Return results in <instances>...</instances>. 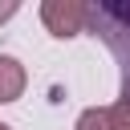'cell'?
Returning a JSON list of instances; mask_svg holds the SVG:
<instances>
[{"mask_svg":"<svg viewBox=\"0 0 130 130\" xmlns=\"http://www.w3.org/2000/svg\"><path fill=\"white\" fill-rule=\"evenodd\" d=\"M41 20L53 37H77L89 20H93V8L81 4V0H45L41 4Z\"/></svg>","mask_w":130,"mask_h":130,"instance_id":"cell-1","label":"cell"},{"mask_svg":"<svg viewBox=\"0 0 130 130\" xmlns=\"http://www.w3.org/2000/svg\"><path fill=\"white\" fill-rule=\"evenodd\" d=\"M24 85H28V73H24V65H20L12 53H0V106L16 102V98L24 93Z\"/></svg>","mask_w":130,"mask_h":130,"instance_id":"cell-2","label":"cell"},{"mask_svg":"<svg viewBox=\"0 0 130 130\" xmlns=\"http://www.w3.org/2000/svg\"><path fill=\"white\" fill-rule=\"evenodd\" d=\"M77 130H114L110 126V110L106 106H89L77 114Z\"/></svg>","mask_w":130,"mask_h":130,"instance_id":"cell-3","label":"cell"},{"mask_svg":"<svg viewBox=\"0 0 130 130\" xmlns=\"http://www.w3.org/2000/svg\"><path fill=\"white\" fill-rule=\"evenodd\" d=\"M110 110V126L114 130H130V98H118L114 106H106Z\"/></svg>","mask_w":130,"mask_h":130,"instance_id":"cell-4","label":"cell"},{"mask_svg":"<svg viewBox=\"0 0 130 130\" xmlns=\"http://www.w3.org/2000/svg\"><path fill=\"white\" fill-rule=\"evenodd\" d=\"M106 16H118V20H126V24H130V4H110V8H106Z\"/></svg>","mask_w":130,"mask_h":130,"instance_id":"cell-5","label":"cell"},{"mask_svg":"<svg viewBox=\"0 0 130 130\" xmlns=\"http://www.w3.org/2000/svg\"><path fill=\"white\" fill-rule=\"evenodd\" d=\"M12 12H16V4H0V20H8Z\"/></svg>","mask_w":130,"mask_h":130,"instance_id":"cell-6","label":"cell"},{"mask_svg":"<svg viewBox=\"0 0 130 130\" xmlns=\"http://www.w3.org/2000/svg\"><path fill=\"white\" fill-rule=\"evenodd\" d=\"M0 130H12V126H4V122H0Z\"/></svg>","mask_w":130,"mask_h":130,"instance_id":"cell-7","label":"cell"}]
</instances>
